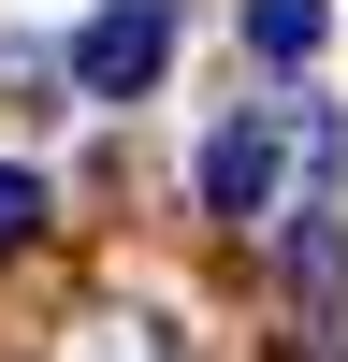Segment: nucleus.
Instances as JSON below:
<instances>
[{"label": "nucleus", "instance_id": "obj_4", "mask_svg": "<svg viewBox=\"0 0 348 362\" xmlns=\"http://www.w3.org/2000/svg\"><path fill=\"white\" fill-rule=\"evenodd\" d=\"M44 232V174H0V247H29Z\"/></svg>", "mask_w": 348, "mask_h": 362}, {"label": "nucleus", "instance_id": "obj_2", "mask_svg": "<svg viewBox=\"0 0 348 362\" xmlns=\"http://www.w3.org/2000/svg\"><path fill=\"white\" fill-rule=\"evenodd\" d=\"M160 58H174V15H160V0H102V15L73 29V87H87V102H145Z\"/></svg>", "mask_w": 348, "mask_h": 362}, {"label": "nucleus", "instance_id": "obj_1", "mask_svg": "<svg viewBox=\"0 0 348 362\" xmlns=\"http://www.w3.org/2000/svg\"><path fill=\"white\" fill-rule=\"evenodd\" d=\"M290 174H334V116L319 102H247L218 145H203V218H276L290 203Z\"/></svg>", "mask_w": 348, "mask_h": 362}, {"label": "nucleus", "instance_id": "obj_5", "mask_svg": "<svg viewBox=\"0 0 348 362\" xmlns=\"http://www.w3.org/2000/svg\"><path fill=\"white\" fill-rule=\"evenodd\" d=\"M334 362H348V348H334Z\"/></svg>", "mask_w": 348, "mask_h": 362}, {"label": "nucleus", "instance_id": "obj_3", "mask_svg": "<svg viewBox=\"0 0 348 362\" xmlns=\"http://www.w3.org/2000/svg\"><path fill=\"white\" fill-rule=\"evenodd\" d=\"M319 29H334V0H247V44L276 58V73H305V58H319Z\"/></svg>", "mask_w": 348, "mask_h": 362}]
</instances>
